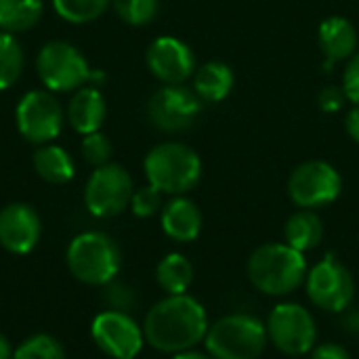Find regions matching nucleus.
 <instances>
[{"mask_svg":"<svg viewBox=\"0 0 359 359\" xmlns=\"http://www.w3.org/2000/svg\"><path fill=\"white\" fill-rule=\"evenodd\" d=\"M208 313L191 294H168L145 316V343L162 353L189 351L204 343L208 332Z\"/></svg>","mask_w":359,"mask_h":359,"instance_id":"1","label":"nucleus"},{"mask_svg":"<svg viewBox=\"0 0 359 359\" xmlns=\"http://www.w3.org/2000/svg\"><path fill=\"white\" fill-rule=\"evenodd\" d=\"M305 255L286 242H269L259 246L246 265L250 284L267 297H286L301 288L307 278Z\"/></svg>","mask_w":359,"mask_h":359,"instance_id":"2","label":"nucleus"},{"mask_svg":"<svg viewBox=\"0 0 359 359\" xmlns=\"http://www.w3.org/2000/svg\"><path fill=\"white\" fill-rule=\"evenodd\" d=\"M147 183L168 196L191 191L202 177V160L185 143L166 141L151 147L143 160Z\"/></svg>","mask_w":359,"mask_h":359,"instance_id":"3","label":"nucleus"},{"mask_svg":"<svg viewBox=\"0 0 359 359\" xmlns=\"http://www.w3.org/2000/svg\"><path fill=\"white\" fill-rule=\"evenodd\" d=\"M265 322L250 313H229L208 326L206 353L212 359H259L267 349Z\"/></svg>","mask_w":359,"mask_h":359,"instance_id":"4","label":"nucleus"},{"mask_svg":"<svg viewBox=\"0 0 359 359\" xmlns=\"http://www.w3.org/2000/svg\"><path fill=\"white\" fill-rule=\"evenodd\" d=\"M122 265L118 244L101 231H84L76 236L67 248L69 273L88 286H105L114 282Z\"/></svg>","mask_w":359,"mask_h":359,"instance_id":"5","label":"nucleus"},{"mask_svg":"<svg viewBox=\"0 0 359 359\" xmlns=\"http://www.w3.org/2000/svg\"><path fill=\"white\" fill-rule=\"evenodd\" d=\"M36 72L50 93H72L103 78V74L90 69L86 57L65 40H50L38 50Z\"/></svg>","mask_w":359,"mask_h":359,"instance_id":"6","label":"nucleus"},{"mask_svg":"<svg viewBox=\"0 0 359 359\" xmlns=\"http://www.w3.org/2000/svg\"><path fill=\"white\" fill-rule=\"evenodd\" d=\"M269 343L290 358L311 353L318 345V324L311 311L299 303H278L265 322Z\"/></svg>","mask_w":359,"mask_h":359,"instance_id":"7","label":"nucleus"},{"mask_svg":"<svg viewBox=\"0 0 359 359\" xmlns=\"http://www.w3.org/2000/svg\"><path fill=\"white\" fill-rule=\"evenodd\" d=\"M305 288L309 301L328 313L347 311L355 299L353 273L334 255H326L307 271Z\"/></svg>","mask_w":359,"mask_h":359,"instance_id":"8","label":"nucleus"},{"mask_svg":"<svg viewBox=\"0 0 359 359\" xmlns=\"http://www.w3.org/2000/svg\"><path fill=\"white\" fill-rule=\"evenodd\" d=\"M15 122L27 143L46 145L61 135L65 111L50 90H29L17 103Z\"/></svg>","mask_w":359,"mask_h":359,"instance_id":"9","label":"nucleus"},{"mask_svg":"<svg viewBox=\"0 0 359 359\" xmlns=\"http://www.w3.org/2000/svg\"><path fill=\"white\" fill-rule=\"evenodd\" d=\"M135 183L130 172L120 164H105L93 170L84 187L86 210L97 219H111L130 206Z\"/></svg>","mask_w":359,"mask_h":359,"instance_id":"10","label":"nucleus"},{"mask_svg":"<svg viewBox=\"0 0 359 359\" xmlns=\"http://www.w3.org/2000/svg\"><path fill=\"white\" fill-rule=\"evenodd\" d=\"M343 191L341 172L324 162L309 160L299 164L288 179V196L299 208L316 210L332 204Z\"/></svg>","mask_w":359,"mask_h":359,"instance_id":"11","label":"nucleus"},{"mask_svg":"<svg viewBox=\"0 0 359 359\" xmlns=\"http://www.w3.org/2000/svg\"><path fill=\"white\" fill-rule=\"evenodd\" d=\"M202 99L183 84H164L147 103L149 122L162 133H183L191 128L202 114Z\"/></svg>","mask_w":359,"mask_h":359,"instance_id":"12","label":"nucleus"},{"mask_svg":"<svg viewBox=\"0 0 359 359\" xmlns=\"http://www.w3.org/2000/svg\"><path fill=\"white\" fill-rule=\"evenodd\" d=\"M90 334L95 345L111 359H135L143 345V328L126 311H103L93 320Z\"/></svg>","mask_w":359,"mask_h":359,"instance_id":"13","label":"nucleus"},{"mask_svg":"<svg viewBox=\"0 0 359 359\" xmlns=\"http://www.w3.org/2000/svg\"><path fill=\"white\" fill-rule=\"evenodd\" d=\"M149 72L164 84H183L196 74V55L189 44L175 36L156 38L145 53Z\"/></svg>","mask_w":359,"mask_h":359,"instance_id":"14","label":"nucleus"},{"mask_svg":"<svg viewBox=\"0 0 359 359\" xmlns=\"http://www.w3.org/2000/svg\"><path fill=\"white\" fill-rule=\"evenodd\" d=\"M42 233L38 212L23 202L6 204L0 210V246L13 255H27L36 248Z\"/></svg>","mask_w":359,"mask_h":359,"instance_id":"15","label":"nucleus"},{"mask_svg":"<svg viewBox=\"0 0 359 359\" xmlns=\"http://www.w3.org/2000/svg\"><path fill=\"white\" fill-rule=\"evenodd\" d=\"M318 42L324 53V69L330 72L337 63L358 53V29L347 17L332 15L320 23Z\"/></svg>","mask_w":359,"mask_h":359,"instance_id":"16","label":"nucleus"},{"mask_svg":"<svg viewBox=\"0 0 359 359\" xmlns=\"http://www.w3.org/2000/svg\"><path fill=\"white\" fill-rule=\"evenodd\" d=\"M107 116L105 99L97 86H82L67 103L65 118L78 135H90L101 130Z\"/></svg>","mask_w":359,"mask_h":359,"instance_id":"17","label":"nucleus"},{"mask_svg":"<svg viewBox=\"0 0 359 359\" xmlns=\"http://www.w3.org/2000/svg\"><path fill=\"white\" fill-rule=\"evenodd\" d=\"M164 233L175 242H194L202 231V212L196 202L185 196H175L160 212Z\"/></svg>","mask_w":359,"mask_h":359,"instance_id":"18","label":"nucleus"},{"mask_svg":"<svg viewBox=\"0 0 359 359\" xmlns=\"http://www.w3.org/2000/svg\"><path fill=\"white\" fill-rule=\"evenodd\" d=\"M236 84L231 67L223 61H208L194 74V90L204 103H219L229 97Z\"/></svg>","mask_w":359,"mask_h":359,"instance_id":"19","label":"nucleus"},{"mask_svg":"<svg viewBox=\"0 0 359 359\" xmlns=\"http://www.w3.org/2000/svg\"><path fill=\"white\" fill-rule=\"evenodd\" d=\"M324 240V223L316 210L301 208L288 217L284 225V242L299 252H309Z\"/></svg>","mask_w":359,"mask_h":359,"instance_id":"20","label":"nucleus"},{"mask_svg":"<svg viewBox=\"0 0 359 359\" xmlns=\"http://www.w3.org/2000/svg\"><path fill=\"white\" fill-rule=\"evenodd\" d=\"M32 162H34L38 177L46 183H53V185H65L76 175L74 158L63 147L53 145V143L38 145Z\"/></svg>","mask_w":359,"mask_h":359,"instance_id":"21","label":"nucleus"},{"mask_svg":"<svg viewBox=\"0 0 359 359\" xmlns=\"http://www.w3.org/2000/svg\"><path fill=\"white\" fill-rule=\"evenodd\" d=\"M156 282L166 294H185L194 284V265L181 252L166 255L156 267Z\"/></svg>","mask_w":359,"mask_h":359,"instance_id":"22","label":"nucleus"},{"mask_svg":"<svg viewBox=\"0 0 359 359\" xmlns=\"http://www.w3.org/2000/svg\"><path fill=\"white\" fill-rule=\"evenodd\" d=\"M44 15V0H0V32L32 29Z\"/></svg>","mask_w":359,"mask_h":359,"instance_id":"23","label":"nucleus"},{"mask_svg":"<svg viewBox=\"0 0 359 359\" xmlns=\"http://www.w3.org/2000/svg\"><path fill=\"white\" fill-rule=\"evenodd\" d=\"M25 53L15 34L0 32V90L11 88L23 74Z\"/></svg>","mask_w":359,"mask_h":359,"instance_id":"24","label":"nucleus"},{"mask_svg":"<svg viewBox=\"0 0 359 359\" xmlns=\"http://www.w3.org/2000/svg\"><path fill=\"white\" fill-rule=\"evenodd\" d=\"M109 4L111 0H53L55 13L63 21L74 25H82L99 19Z\"/></svg>","mask_w":359,"mask_h":359,"instance_id":"25","label":"nucleus"},{"mask_svg":"<svg viewBox=\"0 0 359 359\" xmlns=\"http://www.w3.org/2000/svg\"><path fill=\"white\" fill-rule=\"evenodd\" d=\"M13 359H67L63 345L50 337V334H34L27 341H23L15 353Z\"/></svg>","mask_w":359,"mask_h":359,"instance_id":"26","label":"nucleus"},{"mask_svg":"<svg viewBox=\"0 0 359 359\" xmlns=\"http://www.w3.org/2000/svg\"><path fill=\"white\" fill-rule=\"evenodd\" d=\"M111 4L128 25H147L160 11V0H111Z\"/></svg>","mask_w":359,"mask_h":359,"instance_id":"27","label":"nucleus"},{"mask_svg":"<svg viewBox=\"0 0 359 359\" xmlns=\"http://www.w3.org/2000/svg\"><path fill=\"white\" fill-rule=\"evenodd\" d=\"M111 151H114V149H111V141H109L101 130L82 137V156H84V160H86L90 166L99 168V166L109 164Z\"/></svg>","mask_w":359,"mask_h":359,"instance_id":"28","label":"nucleus"},{"mask_svg":"<svg viewBox=\"0 0 359 359\" xmlns=\"http://www.w3.org/2000/svg\"><path fill=\"white\" fill-rule=\"evenodd\" d=\"M162 191L156 189L154 185H145L141 189H135L133 194V200H130V208H133V215L139 217V219H149L158 212H162L164 208V202H162Z\"/></svg>","mask_w":359,"mask_h":359,"instance_id":"29","label":"nucleus"},{"mask_svg":"<svg viewBox=\"0 0 359 359\" xmlns=\"http://www.w3.org/2000/svg\"><path fill=\"white\" fill-rule=\"evenodd\" d=\"M347 101L349 99L343 90V86H324L318 95V107L324 114H339Z\"/></svg>","mask_w":359,"mask_h":359,"instance_id":"30","label":"nucleus"},{"mask_svg":"<svg viewBox=\"0 0 359 359\" xmlns=\"http://www.w3.org/2000/svg\"><path fill=\"white\" fill-rule=\"evenodd\" d=\"M343 90L353 105H359V50L349 59L343 72Z\"/></svg>","mask_w":359,"mask_h":359,"instance_id":"31","label":"nucleus"},{"mask_svg":"<svg viewBox=\"0 0 359 359\" xmlns=\"http://www.w3.org/2000/svg\"><path fill=\"white\" fill-rule=\"evenodd\" d=\"M311 359H351V355L339 343H320L311 349Z\"/></svg>","mask_w":359,"mask_h":359,"instance_id":"32","label":"nucleus"},{"mask_svg":"<svg viewBox=\"0 0 359 359\" xmlns=\"http://www.w3.org/2000/svg\"><path fill=\"white\" fill-rule=\"evenodd\" d=\"M345 128H347V133H349V137L359 143V105H355L349 114H347V118H345Z\"/></svg>","mask_w":359,"mask_h":359,"instance_id":"33","label":"nucleus"},{"mask_svg":"<svg viewBox=\"0 0 359 359\" xmlns=\"http://www.w3.org/2000/svg\"><path fill=\"white\" fill-rule=\"evenodd\" d=\"M13 353H15V349H13L11 341L0 332V359H13Z\"/></svg>","mask_w":359,"mask_h":359,"instance_id":"34","label":"nucleus"},{"mask_svg":"<svg viewBox=\"0 0 359 359\" xmlns=\"http://www.w3.org/2000/svg\"><path fill=\"white\" fill-rule=\"evenodd\" d=\"M172 359H212L208 353H202V351H196V349H189V351H181V353H175Z\"/></svg>","mask_w":359,"mask_h":359,"instance_id":"35","label":"nucleus"}]
</instances>
